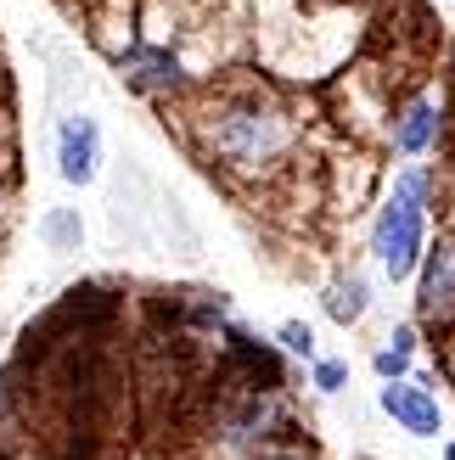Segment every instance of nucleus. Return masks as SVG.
I'll use <instances>...</instances> for the list:
<instances>
[{"instance_id":"f03ea898","label":"nucleus","mask_w":455,"mask_h":460,"mask_svg":"<svg viewBox=\"0 0 455 460\" xmlns=\"http://www.w3.org/2000/svg\"><path fill=\"white\" fill-rule=\"evenodd\" d=\"M433 202H439L433 164H405L382 186L371 230H366V252H371V264L388 287L416 281L427 247H433Z\"/></svg>"},{"instance_id":"f257e3e1","label":"nucleus","mask_w":455,"mask_h":460,"mask_svg":"<svg viewBox=\"0 0 455 460\" xmlns=\"http://www.w3.org/2000/svg\"><path fill=\"white\" fill-rule=\"evenodd\" d=\"M192 135H197V152L209 157L214 169L236 174V180H259L292 152L299 124L270 96H225V102H209L197 112Z\"/></svg>"},{"instance_id":"9b49d317","label":"nucleus","mask_w":455,"mask_h":460,"mask_svg":"<svg viewBox=\"0 0 455 460\" xmlns=\"http://www.w3.org/2000/svg\"><path fill=\"white\" fill-rule=\"evenodd\" d=\"M309 387H315V394H343V387H349V359H337V354H321V359H315L309 365Z\"/></svg>"},{"instance_id":"9d476101","label":"nucleus","mask_w":455,"mask_h":460,"mask_svg":"<svg viewBox=\"0 0 455 460\" xmlns=\"http://www.w3.org/2000/svg\"><path fill=\"white\" fill-rule=\"evenodd\" d=\"M276 349H281L287 359H304V365L321 359V349H315V326H309V320H281V326H276Z\"/></svg>"},{"instance_id":"0eeeda50","label":"nucleus","mask_w":455,"mask_h":460,"mask_svg":"<svg viewBox=\"0 0 455 460\" xmlns=\"http://www.w3.org/2000/svg\"><path fill=\"white\" fill-rule=\"evenodd\" d=\"M57 174L62 186H96L102 174V124L90 112H67L57 124Z\"/></svg>"},{"instance_id":"4468645a","label":"nucleus","mask_w":455,"mask_h":460,"mask_svg":"<svg viewBox=\"0 0 455 460\" xmlns=\"http://www.w3.org/2000/svg\"><path fill=\"white\" fill-rule=\"evenodd\" d=\"M259 460H315V449H304V444H276V449H264Z\"/></svg>"},{"instance_id":"6e6552de","label":"nucleus","mask_w":455,"mask_h":460,"mask_svg":"<svg viewBox=\"0 0 455 460\" xmlns=\"http://www.w3.org/2000/svg\"><path fill=\"white\" fill-rule=\"evenodd\" d=\"M371 304H377V287H371L366 270H337L321 287V314L332 320V326H343V332L360 326V320L371 314Z\"/></svg>"},{"instance_id":"dca6fc26","label":"nucleus","mask_w":455,"mask_h":460,"mask_svg":"<svg viewBox=\"0 0 455 460\" xmlns=\"http://www.w3.org/2000/svg\"><path fill=\"white\" fill-rule=\"evenodd\" d=\"M0 202H6V191H0Z\"/></svg>"},{"instance_id":"7ed1b4c3","label":"nucleus","mask_w":455,"mask_h":460,"mask_svg":"<svg viewBox=\"0 0 455 460\" xmlns=\"http://www.w3.org/2000/svg\"><path fill=\"white\" fill-rule=\"evenodd\" d=\"M119 79H124L129 96H147V102H169L192 84L180 51H169V45H157V40H141V45H129V51H119Z\"/></svg>"},{"instance_id":"20e7f679","label":"nucleus","mask_w":455,"mask_h":460,"mask_svg":"<svg viewBox=\"0 0 455 460\" xmlns=\"http://www.w3.org/2000/svg\"><path fill=\"white\" fill-rule=\"evenodd\" d=\"M377 410L405 432V438H439L444 432V399H439V387L422 382V376L377 382Z\"/></svg>"},{"instance_id":"ddd939ff","label":"nucleus","mask_w":455,"mask_h":460,"mask_svg":"<svg viewBox=\"0 0 455 460\" xmlns=\"http://www.w3.org/2000/svg\"><path fill=\"white\" fill-rule=\"evenodd\" d=\"M382 342H388V349H399V354H422V320H399V326L388 332V337H382Z\"/></svg>"},{"instance_id":"39448f33","label":"nucleus","mask_w":455,"mask_h":460,"mask_svg":"<svg viewBox=\"0 0 455 460\" xmlns=\"http://www.w3.org/2000/svg\"><path fill=\"white\" fill-rule=\"evenodd\" d=\"M444 141V96L439 90H416L394 107V124H388V152L399 164H416V157L439 152Z\"/></svg>"},{"instance_id":"f8f14e48","label":"nucleus","mask_w":455,"mask_h":460,"mask_svg":"<svg viewBox=\"0 0 455 460\" xmlns=\"http://www.w3.org/2000/svg\"><path fill=\"white\" fill-rule=\"evenodd\" d=\"M371 371H377V382H405V376H416V359L399 354V349H388V342H377Z\"/></svg>"},{"instance_id":"423d86ee","label":"nucleus","mask_w":455,"mask_h":460,"mask_svg":"<svg viewBox=\"0 0 455 460\" xmlns=\"http://www.w3.org/2000/svg\"><path fill=\"white\" fill-rule=\"evenodd\" d=\"M416 320L422 326H455V236H439L416 270Z\"/></svg>"},{"instance_id":"1a4fd4ad","label":"nucleus","mask_w":455,"mask_h":460,"mask_svg":"<svg viewBox=\"0 0 455 460\" xmlns=\"http://www.w3.org/2000/svg\"><path fill=\"white\" fill-rule=\"evenodd\" d=\"M40 242L51 247V252H79V242H85L79 208H51V214L40 219Z\"/></svg>"},{"instance_id":"2eb2a0df","label":"nucleus","mask_w":455,"mask_h":460,"mask_svg":"<svg viewBox=\"0 0 455 460\" xmlns=\"http://www.w3.org/2000/svg\"><path fill=\"white\" fill-rule=\"evenodd\" d=\"M439 460H455V438H444V444H439Z\"/></svg>"}]
</instances>
